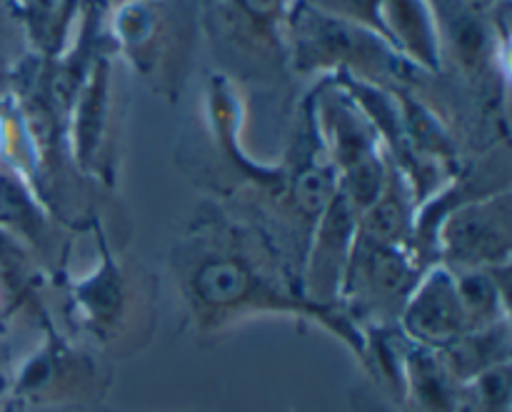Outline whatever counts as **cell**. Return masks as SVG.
Masks as SVG:
<instances>
[{
  "label": "cell",
  "mask_w": 512,
  "mask_h": 412,
  "mask_svg": "<svg viewBox=\"0 0 512 412\" xmlns=\"http://www.w3.org/2000/svg\"><path fill=\"white\" fill-rule=\"evenodd\" d=\"M180 298L203 333L253 315L313 318L365 358L363 333L343 310L310 305L293 268L268 233L220 203H203L170 250Z\"/></svg>",
  "instance_id": "6da1fadb"
},
{
  "label": "cell",
  "mask_w": 512,
  "mask_h": 412,
  "mask_svg": "<svg viewBox=\"0 0 512 412\" xmlns=\"http://www.w3.org/2000/svg\"><path fill=\"white\" fill-rule=\"evenodd\" d=\"M98 265L80 280H68V298L80 328L105 348H133V340L155 325L158 280L133 258L115 253L108 233L93 223Z\"/></svg>",
  "instance_id": "7a4b0ae2"
},
{
  "label": "cell",
  "mask_w": 512,
  "mask_h": 412,
  "mask_svg": "<svg viewBox=\"0 0 512 412\" xmlns=\"http://www.w3.org/2000/svg\"><path fill=\"white\" fill-rule=\"evenodd\" d=\"M512 255V195L508 190L453 205L435 218L423 243L425 263L445 268H508Z\"/></svg>",
  "instance_id": "3957f363"
},
{
  "label": "cell",
  "mask_w": 512,
  "mask_h": 412,
  "mask_svg": "<svg viewBox=\"0 0 512 412\" xmlns=\"http://www.w3.org/2000/svg\"><path fill=\"white\" fill-rule=\"evenodd\" d=\"M423 273L425 265L413 248L373 243L355 233L340 308L375 325L398 323Z\"/></svg>",
  "instance_id": "277c9868"
},
{
  "label": "cell",
  "mask_w": 512,
  "mask_h": 412,
  "mask_svg": "<svg viewBox=\"0 0 512 412\" xmlns=\"http://www.w3.org/2000/svg\"><path fill=\"white\" fill-rule=\"evenodd\" d=\"M325 150L338 175V193L360 215L380 198L393 163L383 155L378 130L345 100L325 108Z\"/></svg>",
  "instance_id": "5b68a950"
},
{
  "label": "cell",
  "mask_w": 512,
  "mask_h": 412,
  "mask_svg": "<svg viewBox=\"0 0 512 412\" xmlns=\"http://www.w3.org/2000/svg\"><path fill=\"white\" fill-rule=\"evenodd\" d=\"M290 23L303 68L333 63L375 75H395L400 70V58L393 53V45L363 25L335 18L313 5H300Z\"/></svg>",
  "instance_id": "8992f818"
},
{
  "label": "cell",
  "mask_w": 512,
  "mask_h": 412,
  "mask_svg": "<svg viewBox=\"0 0 512 412\" xmlns=\"http://www.w3.org/2000/svg\"><path fill=\"white\" fill-rule=\"evenodd\" d=\"M0 230L33 258L38 270L63 278L73 230L60 223L30 185L28 175L0 163Z\"/></svg>",
  "instance_id": "52a82bcc"
},
{
  "label": "cell",
  "mask_w": 512,
  "mask_h": 412,
  "mask_svg": "<svg viewBox=\"0 0 512 412\" xmlns=\"http://www.w3.org/2000/svg\"><path fill=\"white\" fill-rule=\"evenodd\" d=\"M398 323L403 325L410 343L438 350V353H443L468 333V320L460 305L455 278L443 263L425 268Z\"/></svg>",
  "instance_id": "ba28073f"
},
{
  "label": "cell",
  "mask_w": 512,
  "mask_h": 412,
  "mask_svg": "<svg viewBox=\"0 0 512 412\" xmlns=\"http://www.w3.org/2000/svg\"><path fill=\"white\" fill-rule=\"evenodd\" d=\"M95 385V365L78 350L48 343L20 373L18 395L30 403L75 400Z\"/></svg>",
  "instance_id": "9c48e42d"
},
{
  "label": "cell",
  "mask_w": 512,
  "mask_h": 412,
  "mask_svg": "<svg viewBox=\"0 0 512 412\" xmlns=\"http://www.w3.org/2000/svg\"><path fill=\"white\" fill-rule=\"evenodd\" d=\"M105 123H108V68L100 63L90 75L75 110L73 163L85 178L113 183V160L105 153Z\"/></svg>",
  "instance_id": "30bf717a"
},
{
  "label": "cell",
  "mask_w": 512,
  "mask_h": 412,
  "mask_svg": "<svg viewBox=\"0 0 512 412\" xmlns=\"http://www.w3.org/2000/svg\"><path fill=\"white\" fill-rule=\"evenodd\" d=\"M380 20L390 45L428 68H438V38L425 0H380Z\"/></svg>",
  "instance_id": "8fae6325"
},
{
  "label": "cell",
  "mask_w": 512,
  "mask_h": 412,
  "mask_svg": "<svg viewBox=\"0 0 512 412\" xmlns=\"http://www.w3.org/2000/svg\"><path fill=\"white\" fill-rule=\"evenodd\" d=\"M510 355V328L508 320L490 328L470 330L463 338L455 340L450 348L440 353L443 363L448 365L455 380H475L488 370L508 365Z\"/></svg>",
  "instance_id": "7c38bea8"
},
{
  "label": "cell",
  "mask_w": 512,
  "mask_h": 412,
  "mask_svg": "<svg viewBox=\"0 0 512 412\" xmlns=\"http://www.w3.org/2000/svg\"><path fill=\"white\" fill-rule=\"evenodd\" d=\"M18 5L35 45L43 53H58L78 0H18Z\"/></svg>",
  "instance_id": "4fadbf2b"
},
{
  "label": "cell",
  "mask_w": 512,
  "mask_h": 412,
  "mask_svg": "<svg viewBox=\"0 0 512 412\" xmlns=\"http://www.w3.org/2000/svg\"><path fill=\"white\" fill-rule=\"evenodd\" d=\"M310 5L323 10V13L335 15V18L348 20V23L363 25V28L385 38L383 20H380V0H310Z\"/></svg>",
  "instance_id": "5bb4252c"
},
{
  "label": "cell",
  "mask_w": 512,
  "mask_h": 412,
  "mask_svg": "<svg viewBox=\"0 0 512 412\" xmlns=\"http://www.w3.org/2000/svg\"><path fill=\"white\" fill-rule=\"evenodd\" d=\"M233 3L255 28L263 30H273L285 13V0H233Z\"/></svg>",
  "instance_id": "9a60e30c"
}]
</instances>
